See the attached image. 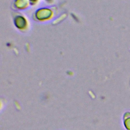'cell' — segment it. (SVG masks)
<instances>
[{"label":"cell","mask_w":130,"mask_h":130,"mask_svg":"<svg viewBox=\"0 0 130 130\" xmlns=\"http://www.w3.org/2000/svg\"><path fill=\"white\" fill-rule=\"evenodd\" d=\"M124 124L127 129L130 130V117L125 120L124 122Z\"/></svg>","instance_id":"1"}]
</instances>
